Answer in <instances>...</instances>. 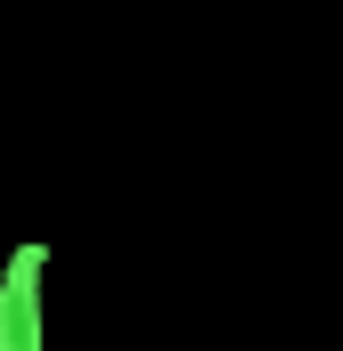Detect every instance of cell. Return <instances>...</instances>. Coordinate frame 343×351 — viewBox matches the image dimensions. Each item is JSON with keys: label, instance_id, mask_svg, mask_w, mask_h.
<instances>
[{"label": "cell", "instance_id": "6da1fadb", "mask_svg": "<svg viewBox=\"0 0 343 351\" xmlns=\"http://www.w3.org/2000/svg\"><path fill=\"white\" fill-rule=\"evenodd\" d=\"M41 262L49 245H16L0 262V351H41Z\"/></svg>", "mask_w": 343, "mask_h": 351}]
</instances>
